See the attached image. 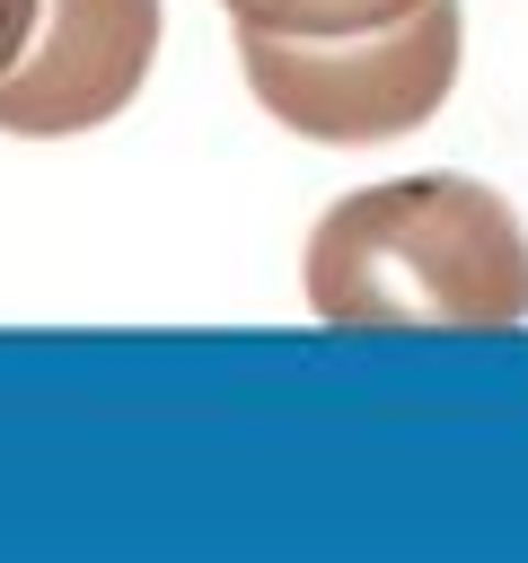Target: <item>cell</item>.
Instances as JSON below:
<instances>
[{
    "label": "cell",
    "mask_w": 528,
    "mask_h": 563,
    "mask_svg": "<svg viewBox=\"0 0 528 563\" xmlns=\"http://www.w3.org/2000/svg\"><path fill=\"white\" fill-rule=\"evenodd\" d=\"M308 308L326 325H519L528 317V229L475 176H396L343 194L299 255Z\"/></svg>",
    "instance_id": "6da1fadb"
},
{
    "label": "cell",
    "mask_w": 528,
    "mask_h": 563,
    "mask_svg": "<svg viewBox=\"0 0 528 563\" xmlns=\"http://www.w3.org/2000/svg\"><path fill=\"white\" fill-rule=\"evenodd\" d=\"M458 53H466L458 0H422V9L361 26V35H255V26H238V62H246L255 106L273 123H290L299 141H326V150H370V141L431 123L449 79H458Z\"/></svg>",
    "instance_id": "7a4b0ae2"
},
{
    "label": "cell",
    "mask_w": 528,
    "mask_h": 563,
    "mask_svg": "<svg viewBox=\"0 0 528 563\" xmlns=\"http://www.w3.org/2000/svg\"><path fill=\"white\" fill-rule=\"evenodd\" d=\"M220 9L255 35H361V26H387L422 0H220Z\"/></svg>",
    "instance_id": "277c9868"
},
{
    "label": "cell",
    "mask_w": 528,
    "mask_h": 563,
    "mask_svg": "<svg viewBox=\"0 0 528 563\" xmlns=\"http://www.w3.org/2000/svg\"><path fill=\"white\" fill-rule=\"evenodd\" d=\"M35 18H44V0H0V79L26 62V44H35Z\"/></svg>",
    "instance_id": "5b68a950"
},
{
    "label": "cell",
    "mask_w": 528,
    "mask_h": 563,
    "mask_svg": "<svg viewBox=\"0 0 528 563\" xmlns=\"http://www.w3.org/2000/svg\"><path fill=\"white\" fill-rule=\"evenodd\" d=\"M158 62V0H44L26 62L0 79V132L62 141L114 123Z\"/></svg>",
    "instance_id": "3957f363"
}]
</instances>
